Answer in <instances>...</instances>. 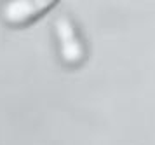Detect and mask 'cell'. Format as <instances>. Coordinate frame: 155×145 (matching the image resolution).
<instances>
[{
    "mask_svg": "<svg viewBox=\"0 0 155 145\" xmlns=\"http://www.w3.org/2000/svg\"><path fill=\"white\" fill-rule=\"evenodd\" d=\"M52 35L58 56L64 67L78 68L87 60V44L77 23L68 14H59L52 21Z\"/></svg>",
    "mask_w": 155,
    "mask_h": 145,
    "instance_id": "cell-1",
    "label": "cell"
},
{
    "mask_svg": "<svg viewBox=\"0 0 155 145\" xmlns=\"http://www.w3.org/2000/svg\"><path fill=\"white\" fill-rule=\"evenodd\" d=\"M59 0H2L0 21L11 28H25L35 23Z\"/></svg>",
    "mask_w": 155,
    "mask_h": 145,
    "instance_id": "cell-2",
    "label": "cell"
}]
</instances>
